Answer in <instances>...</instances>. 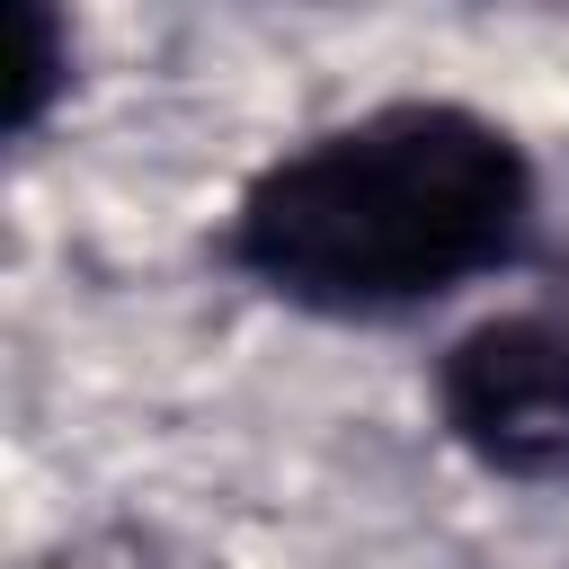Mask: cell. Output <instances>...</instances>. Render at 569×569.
<instances>
[{
    "instance_id": "cell-1",
    "label": "cell",
    "mask_w": 569,
    "mask_h": 569,
    "mask_svg": "<svg viewBox=\"0 0 569 569\" xmlns=\"http://www.w3.org/2000/svg\"><path fill=\"white\" fill-rule=\"evenodd\" d=\"M533 231L525 151L471 107H373L284 151L231 222L240 267L302 311H409Z\"/></svg>"
},
{
    "instance_id": "cell-2",
    "label": "cell",
    "mask_w": 569,
    "mask_h": 569,
    "mask_svg": "<svg viewBox=\"0 0 569 569\" xmlns=\"http://www.w3.org/2000/svg\"><path fill=\"white\" fill-rule=\"evenodd\" d=\"M445 427L507 480L569 471V320L560 311H507L453 338L436 365Z\"/></svg>"
},
{
    "instance_id": "cell-3",
    "label": "cell",
    "mask_w": 569,
    "mask_h": 569,
    "mask_svg": "<svg viewBox=\"0 0 569 569\" xmlns=\"http://www.w3.org/2000/svg\"><path fill=\"white\" fill-rule=\"evenodd\" d=\"M62 27L36 9V0H9L0 9V124L9 133H27L36 116H44V98L62 89Z\"/></svg>"
}]
</instances>
